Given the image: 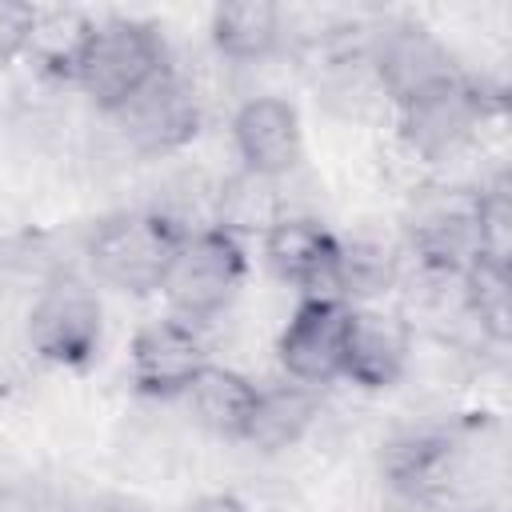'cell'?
Returning a JSON list of instances; mask_svg holds the SVG:
<instances>
[{"mask_svg":"<svg viewBox=\"0 0 512 512\" xmlns=\"http://www.w3.org/2000/svg\"><path fill=\"white\" fill-rule=\"evenodd\" d=\"M184 236L188 228L160 208L112 212L96 224L88 240V268L112 292L152 296L164 288Z\"/></svg>","mask_w":512,"mask_h":512,"instance_id":"6da1fadb","label":"cell"},{"mask_svg":"<svg viewBox=\"0 0 512 512\" xmlns=\"http://www.w3.org/2000/svg\"><path fill=\"white\" fill-rule=\"evenodd\" d=\"M168 68V44L156 32V24L136 16H108L92 24L72 84L100 112L116 116L136 92H144Z\"/></svg>","mask_w":512,"mask_h":512,"instance_id":"7a4b0ae2","label":"cell"},{"mask_svg":"<svg viewBox=\"0 0 512 512\" xmlns=\"http://www.w3.org/2000/svg\"><path fill=\"white\" fill-rule=\"evenodd\" d=\"M244 280H248L244 240L216 224H204V228H188L160 292L168 296L176 320L200 328L236 304Z\"/></svg>","mask_w":512,"mask_h":512,"instance_id":"3957f363","label":"cell"},{"mask_svg":"<svg viewBox=\"0 0 512 512\" xmlns=\"http://www.w3.org/2000/svg\"><path fill=\"white\" fill-rule=\"evenodd\" d=\"M492 116V96L464 72H452L396 104V132L404 148L424 164H448Z\"/></svg>","mask_w":512,"mask_h":512,"instance_id":"277c9868","label":"cell"},{"mask_svg":"<svg viewBox=\"0 0 512 512\" xmlns=\"http://www.w3.org/2000/svg\"><path fill=\"white\" fill-rule=\"evenodd\" d=\"M28 348L56 368H88L104 344V304L92 280L76 272H52L24 320Z\"/></svg>","mask_w":512,"mask_h":512,"instance_id":"5b68a950","label":"cell"},{"mask_svg":"<svg viewBox=\"0 0 512 512\" xmlns=\"http://www.w3.org/2000/svg\"><path fill=\"white\" fill-rule=\"evenodd\" d=\"M352 304L340 296H300L288 324L276 336V360L284 380L304 388H324L344 376Z\"/></svg>","mask_w":512,"mask_h":512,"instance_id":"8992f818","label":"cell"},{"mask_svg":"<svg viewBox=\"0 0 512 512\" xmlns=\"http://www.w3.org/2000/svg\"><path fill=\"white\" fill-rule=\"evenodd\" d=\"M112 120L120 136L128 140V148H136L140 156H168V152L188 148L200 136L204 108H200L196 88L168 68L160 80L136 92Z\"/></svg>","mask_w":512,"mask_h":512,"instance_id":"52a82bcc","label":"cell"},{"mask_svg":"<svg viewBox=\"0 0 512 512\" xmlns=\"http://www.w3.org/2000/svg\"><path fill=\"white\" fill-rule=\"evenodd\" d=\"M208 352L192 324L176 316H156L136 328L128 344V376L140 396L152 400H180L192 380L204 372Z\"/></svg>","mask_w":512,"mask_h":512,"instance_id":"ba28073f","label":"cell"},{"mask_svg":"<svg viewBox=\"0 0 512 512\" xmlns=\"http://www.w3.org/2000/svg\"><path fill=\"white\" fill-rule=\"evenodd\" d=\"M268 268L300 296H340V248L344 240L316 216L284 212L260 236Z\"/></svg>","mask_w":512,"mask_h":512,"instance_id":"9c48e42d","label":"cell"},{"mask_svg":"<svg viewBox=\"0 0 512 512\" xmlns=\"http://www.w3.org/2000/svg\"><path fill=\"white\" fill-rule=\"evenodd\" d=\"M232 148L240 172L284 180L304 160V124L292 100L284 96H248L232 112Z\"/></svg>","mask_w":512,"mask_h":512,"instance_id":"30bf717a","label":"cell"},{"mask_svg":"<svg viewBox=\"0 0 512 512\" xmlns=\"http://www.w3.org/2000/svg\"><path fill=\"white\" fill-rule=\"evenodd\" d=\"M408 364H412L408 320L388 308H376V304H352L340 380H348L364 392H384L404 380Z\"/></svg>","mask_w":512,"mask_h":512,"instance_id":"8fae6325","label":"cell"},{"mask_svg":"<svg viewBox=\"0 0 512 512\" xmlns=\"http://www.w3.org/2000/svg\"><path fill=\"white\" fill-rule=\"evenodd\" d=\"M368 64H372V76L384 92V100L400 104L408 100L412 92L460 72L452 64V56L436 44L432 32H424L420 24H392L376 36V44L368 48Z\"/></svg>","mask_w":512,"mask_h":512,"instance_id":"7c38bea8","label":"cell"},{"mask_svg":"<svg viewBox=\"0 0 512 512\" xmlns=\"http://www.w3.org/2000/svg\"><path fill=\"white\" fill-rule=\"evenodd\" d=\"M192 412V420L200 428H208L220 440H244L256 400H260V384L248 380L244 372L228 368V364H204V372L192 380V388L180 396Z\"/></svg>","mask_w":512,"mask_h":512,"instance_id":"4fadbf2b","label":"cell"},{"mask_svg":"<svg viewBox=\"0 0 512 512\" xmlns=\"http://www.w3.org/2000/svg\"><path fill=\"white\" fill-rule=\"evenodd\" d=\"M384 476L412 500H432L436 492L448 488L452 468H456V440L436 428H412L388 440L380 456Z\"/></svg>","mask_w":512,"mask_h":512,"instance_id":"5bb4252c","label":"cell"},{"mask_svg":"<svg viewBox=\"0 0 512 512\" xmlns=\"http://www.w3.org/2000/svg\"><path fill=\"white\" fill-rule=\"evenodd\" d=\"M208 40L232 64L268 60L284 40V12L268 0L216 4L212 16H208Z\"/></svg>","mask_w":512,"mask_h":512,"instance_id":"9a60e30c","label":"cell"},{"mask_svg":"<svg viewBox=\"0 0 512 512\" xmlns=\"http://www.w3.org/2000/svg\"><path fill=\"white\" fill-rule=\"evenodd\" d=\"M320 416V396L316 388L280 380V384H260V400L248 424L244 444H256L260 452H284L308 436V428Z\"/></svg>","mask_w":512,"mask_h":512,"instance_id":"2e32d148","label":"cell"},{"mask_svg":"<svg viewBox=\"0 0 512 512\" xmlns=\"http://www.w3.org/2000/svg\"><path fill=\"white\" fill-rule=\"evenodd\" d=\"M92 24L96 20H88L76 8H36L24 60H32L44 76H56V80H68L72 84Z\"/></svg>","mask_w":512,"mask_h":512,"instance_id":"e0dca14e","label":"cell"},{"mask_svg":"<svg viewBox=\"0 0 512 512\" xmlns=\"http://www.w3.org/2000/svg\"><path fill=\"white\" fill-rule=\"evenodd\" d=\"M456 284H460V304H464L468 320L480 328L484 340L504 348L508 332H512V268L472 260L456 276Z\"/></svg>","mask_w":512,"mask_h":512,"instance_id":"ac0fdd59","label":"cell"},{"mask_svg":"<svg viewBox=\"0 0 512 512\" xmlns=\"http://www.w3.org/2000/svg\"><path fill=\"white\" fill-rule=\"evenodd\" d=\"M280 216H284V208H280V200H276V180L240 172L236 180H228V188H220L216 220H212V224L244 240V236H252V232L264 236Z\"/></svg>","mask_w":512,"mask_h":512,"instance_id":"d6986e66","label":"cell"},{"mask_svg":"<svg viewBox=\"0 0 512 512\" xmlns=\"http://www.w3.org/2000/svg\"><path fill=\"white\" fill-rule=\"evenodd\" d=\"M472 240H476V256L472 260H488V264L512 268V188H508L504 172L476 188Z\"/></svg>","mask_w":512,"mask_h":512,"instance_id":"ffe728a7","label":"cell"},{"mask_svg":"<svg viewBox=\"0 0 512 512\" xmlns=\"http://www.w3.org/2000/svg\"><path fill=\"white\" fill-rule=\"evenodd\" d=\"M32 20H36V4L0 0V68L24 56L28 36H32Z\"/></svg>","mask_w":512,"mask_h":512,"instance_id":"44dd1931","label":"cell"},{"mask_svg":"<svg viewBox=\"0 0 512 512\" xmlns=\"http://www.w3.org/2000/svg\"><path fill=\"white\" fill-rule=\"evenodd\" d=\"M0 512H60V508L36 484H4L0 488Z\"/></svg>","mask_w":512,"mask_h":512,"instance_id":"7402d4cb","label":"cell"},{"mask_svg":"<svg viewBox=\"0 0 512 512\" xmlns=\"http://www.w3.org/2000/svg\"><path fill=\"white\" fill-rule=\"evenodd\" d=\"M188 512H248V508H244V500L232 496V492H208V496L192 500Z\"/></svg>","mask_w":512,"mask_h":512,"instance_id":"603a6c76","label":"cell"}]
</instances>
